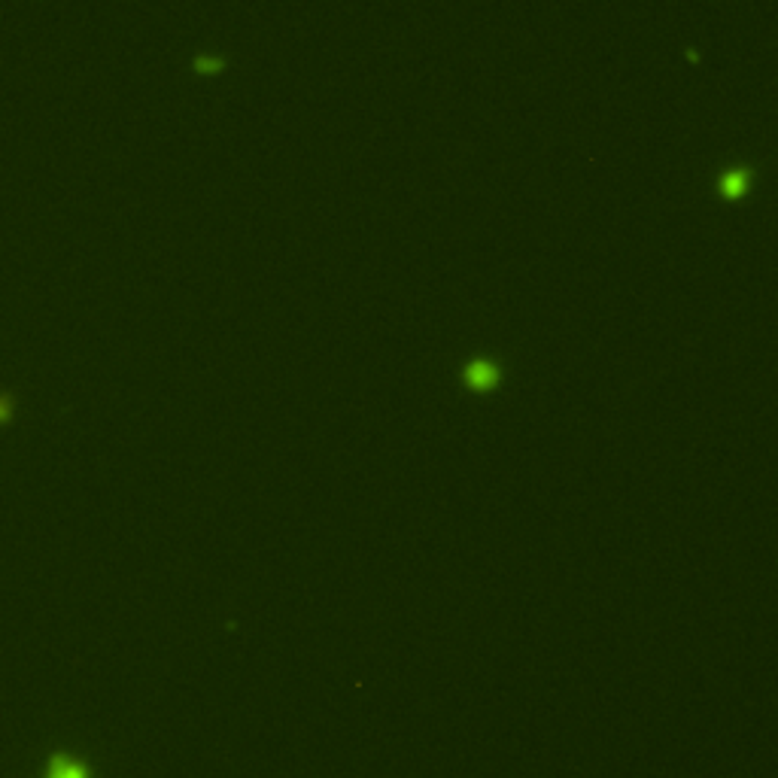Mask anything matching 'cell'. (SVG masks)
I'll return each mask as SVG.
<instances>
[{
	"label": "cell",
	"mask_w": 778,
	"mask_h": 778,
	"mask_svg": "<svg viewBox=\"0 0 778 778\" xmlns=\"http://www.w3.org/2000/svg\"><path fill=\"white\" fill-rule=\"evenodd\" d=\"M499 377V365H496V359H487V356H478V359H471L468 365H466V380L471 383V387H493Z\"/></svg>",
	"instance_id": "1"
},
{
	"label": "cell",
	"mask_w": 778,
	"mask_h": 778,
	"mask_svg": "<svg viewBox=\"0 0 778 778\" xmlns=\"http://www.w3.org/2000/svg\"><path fill=\"white\" fill-rule=\"evenodd\" d=\"M748 167H730L724 174V179H721V189L726 191V195H739V191L745 189V183H748Z\"/></svg>",
	"instance_id": "3"
},
{
	"label": "cell",
	"mask_w": 778,
	"mask_h": 778,
	"mask_svg": "<svg viewBox=\"0 0 778 778\" xmlns=\"http://www.w3.org/2000/svg\"><path fill=\"white\" fill-rule=\"evenodd\" d=\"M46 778H86V766L70 760V757H55Z\"/></svg>",
	"instance_id": "2"
}]
</instances>
